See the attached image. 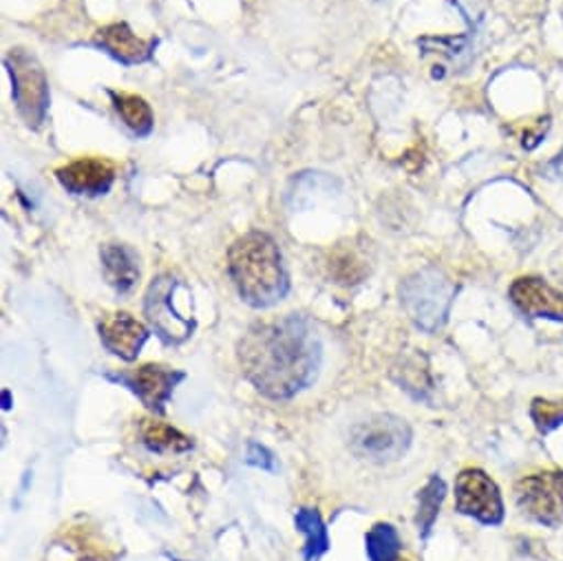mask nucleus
I'll use <instances>...</instances> for the list:
<instances>
[{
  "label": "nucleus",
  "mask_w": 563,
  "mask_h": 561,
  "mask_svg": "<svg viewBox=\"0 0 563 561\" xmlns=\"http://www.w3.org/2000/svg\"><path fill=\"white\" fill-rule=\"evenodd\" d=\"M515 308L530 319L563 321V293L537 276H521L508 290Z\"/></svg>",
  "instance_id": "9"
},
{
  "label": "nucleus",
  "mask_w": 563,
  "mask_h": 561,
  "mask_svg": "<svg viewBox=\"0 0 563 561\" xmlns=\"http://www.w3.org/2000/svg\"><path fill=\"white\" fill-rule=\"evenodd\" d=\"M369 265L367 256L350 241L339 243L330 252V274L336 278V284L341 286H354L361 284V280L367 276Z\"/></svg>",
  "instance_id": "15"
},
{
  "label": "nucleus",
  "mask_w": 563,
  "mask_h": 561,
  "mask_svg": "<svg viewBox=\"0 0 563 561\" xmlns=\"http://www.w3.org/2000/svg\"><path fill=\"white\" fill-rule=\"evenodd\" d=\"M455 288L435 267H424L411 274L400 286V299L407 315L424 332H438L449 317Z\"/></svg>",
  "instance_id": "3"
},
{
  "label": "nucleus",
  "mask_w": 563,
  "mask_h": 561,
  "mask_svg": "<svg viewBox=\"0 0 563 561\" xmlns=\"http://www.w3.org/2000/svg\"><path fill=\"white\" fill-rule=\"evenodd\" d=\"M548 170L556 177V179H561L563 182V148H561V153L548 164Z\"/></svg>",
  "instance_id": "24"
},
{
  "label": "nucleus",
  "mask_w": 563,
  "mask_h": 561,
  "mask_svg": "<svg viewBox=\"0 0 563 561\" xmlns=\"http://www.w3.org/2000/svg\"><path fill=\"white\" fill-rule=\"evenodd\" d=\"M111 98L120 118L133 133L148 135L153 131V111L144 98L133 94H111Z\"/></svg>",
  "instance_id": "18"
},
{
  "label": "nucleus",
  "mask_w": 563,
  "mask_h": 561,
  "mask_svg": "<svg viewBox=\"0 0 563 561\" xmlns=\"http://www.w3.org/2000/svg\"><path fill=\"white\" fill-rule=\"evenodd\" d=\"M530 416L541 433L552 431L554 427L563 425V403H550V400H534L530 407Z\"/></svg>",
  "instance_id": "21"
},
{
  "label": "nucleus",
  "mask_w": 563,
  "mask_h": 561,
  "mask_svg": "<svg viewBox=\"0 0 563 561\" xmlns=\"http://www.w3.org/2000/svg\"><path fill=\"white\" fill-rule=\"evenodd\" d=\"M140 436L142 442L157 453H181L192 449V440L188 436L159 420H142Z\"/></svg>",
  "instance_id": "16"
},
{
  "label": "nucleus",
  "mask_w": 563,
  "mask_h": 561,
  "mask_svg": "<svg viewBox=\"0 0 563 561\" xmlns=\"http://www.w3.org/2000/svg\"><path fill=\"white\" fill-rule=\"evenodd\" d=\"M3 409H5V411H10V409H12V394H10L8 389L3 392Z\"/></svg>",
  "instance_id": "25"
},
{
  "label": "nucleus",
  "mask_w": 563,
  "mask_h": 561,
  "mask_svg": "<svg viewBox=\"0 0 563 561\" xmlns=\"http://www.w3.org/2000/svg\"><path fill=\"white\" fill-rule=\"evenodd\" d=\"M228 267L241 299L252 308L276 306L288 295V274L280 252L265 232L239 237L228 252Z\"/></svg>",
  "instance_id": "2"
},
{
  "label": "nucleus",
  "mask_w": 563,
  "mask_h": 561,
  "mask_svg": "<svg viewBox=\"0 0 563 561\" xmlns=\"http://www.w3.org/2000/svg\"><path fill=\"white\" fill-rule=\"evenodd\" d=\"M58 182L74 195L98 197L109 193L115 182V166L109 160L98 157H82L76 160L56 173Z\"/></svg>",
  "instance_id": "10"
},
{
  "label": "nucleus",
  "mask_w": 563,
  "mask_h": 561,
  "mask_svg": "<svg viewBox=\"0 0 563 561\" xmlns=\"http://www.w3.org/2000/svg\"><path fill=\"white\" fill-rule=\"evenodd\" d=\"M96 45L102 47L107 54H111L115 61L124 65H140L151 58L155 50V41L137 38L129 25L115 23L107 25L96 34Z\"/></svg>",
  "instance_id": "13"
},
{
  "label": "nucleus",
  "mask_w": 563,
  "mask_h": 561,
  "mask_svg": "<svg viewBox=\"0 0 563 561\" xmlns=\"http://www.w3.org/2000/svg\"><path fill=\"white\" fill-rule=\"evenodd\" d=\"M100 339L111 354L120 356L122 361H135L148 339V330L131 315L115 312L102 319Z\"/></svg>",
  "instance_id": "12"
},
{
  "label": "nucleus",
  "mask_w": 563,
  "mask_h": 561,
  "mask_svg": "<svg viewBox=\"0 0 563 561\" xmlns=\"http://www.w3.org/2000/svg\"><path fill=\"white\" fill-rule=\"evenodd\" d=\"M177 288L179 284L170 274H159L157 278H153V284L148 286L144 297V312L148 323L155 328L162 341L170 345L184 343L195 330V321L181 317L173 304Z\"/></svg>",
  "instance_id": "6"
},
{
  "label": "nucleus",
  "mask_w": 563,
  "mask_h": 561,
  "mask_svg": "<svg viewBox=\"0 0 563 561\" xmlns=\"http://www.w3.org/2000/svg\"><path fill=\"white\" fill-rule=\"evenodd\" d=\"M239 363L263 396L286 400L317 381L321 343L306 319L288 315L252 326L239 343Z\"/></svg>",
  "instance_id": "1"
},
{
  "label": "nucleus",
  "mask_w": 563,
  "mask_h": 561,
  "mask_svg": "<svg viewBox=\"0 0 563 561\" xmlns=\"http://www.w3.org/2000/svg\"><path fill=\"white\" fill-rule=\"evenodd\" d=\"M398 561H402V559H398Z\"/></svg>",
  "instance_id": "26"
},
{
  "label": "nucleus",
  "mask_w": 563,
  "mask_h": 561,
  "mask_svg": "<svg viewBox=\"0 0 563 561\" xmlns=\"http://www.w3.org/2000/svg\"><path fill=\"white\" fill-rule=\"evenodd\" d=\"M350 444L356 455L374 462H391L402 458L411 444V429L402 418L378 414L352 429Z\"/></svg>",
  "instance_id": "5"
},
{
  "label": "nucleus",
  "mask_w": 563,
  "mask_h": 561,
  "mask_svg": "<svg viewBox=\"0 0 563 561\" xmlns=\"http://www.w3.org/2000/svg\"><path fill=\"white\" fill-rule=\"evenodd\" d=\"M367 554L372 561H398L400 537L391 524H376L367 532Z\"/></svg>",
  "instance_id": "20"
},
{
  "label": "nucleus",
  "mask_w": 563,
  "mask_h": 561,
  "mask_svg": "<svg viewBox=\"0 0 563 561\" xmlns=\"http://www.w3.org/2000/svg\"><path fill=\"white\" fill-rule=\"evenodd\" d=\"M12 76V96L30 127H41L49 107V82L41 63L25 50H12L5 58Z\"/></svg>",
  "instance_id": "4"
},
{
  "label": "nucleus",
  "mask_w": 563,
  "mask_h": 561,
  "mask_svg": "<svg viewBox=\"0 0 563 561\" xmlns=\"http://www.w3.org/2000/svg\"><path fill=\"white\" fill-rule=\"evenodd\" d=\"M295 521H297V528L306 535V548H303L306 561H319V557L330 550L328 528H325L319 510L299 508Z\"/></svg>",
  "instance_id": "17"
},
{
  "label": "nucleus",
  "mask_w": 563,
  "mask_h": 561,
  "mask_svg": "<svg viewBox=\"0 0 563 561\" xmlns=\"http://www.w3.org/2000/svg\"><path fill=\"white\" fill-rule=\"evenodd\" d=\"M118 381L126 383L151 411L162 414L175 385L184 381V374L166 370L162 365H142L131 374L118 376Z\"/></svg>",
  "instance_id": "11"
},
{
  "label": "nucleus",
  "mask_w": 563,
  "mask_h": 561,
  "mask_svg": "<svg viewBox=\"0 0 563 561\" xmlns=\"http://www.w3.org/2000/svg\"><path fill=\"white\" fill-rule=\"evenodd\" d=\"M444 493H446V486H444V482L438 475L431 477L429 484L420 491V506H418L416 524H418V530H420L422 537H427L431 532V528L435 524V517L440 513Z\"/></svg>",
  "instance_id": "19"
},
{
  "label": "nucleus",
  "mask_w": 563,
  "mask_h": 561,
  "mask_svg": "<svg viewBox=\"0 0 563 561\" xmlns=\"http://www.w3.org/2000/svg\"><path fill=\"white\" fill-rule=\"evenodd\" d=\"M455 506L462 515L475 517L482 524H499L504 502L497 484L479 469H466L455 482Z\"/></svg>",
  "instance_id": "8"
},
{
  "label": "nucleus",
  "mask_w": 563,
  "mask_h": 561,
  "mask_svg": "<svg viewBox=\"0 0 563 561\" xmlns=\"http://www.w3.org/2000/svg\"><path fill=\"white\" fill-rule=\"evenodd\" d=\"M548 127H550V118H539V120H532V122H526L519 131V140H521V146L523 148H534L548 133Z\"/></svg>",
  "instance_id": "23"
},
{
  "label": "nucleus",
  "mask_w": 563,
  "mask_h": 561,
  "mask_svg": "<svg viewBox=\"0 0 563 561\" xmlns=\"http://www.w3.org/2000/svg\"><path fill=\"white\" fill-rule=\"evenodd\" d=\"M245 462L250 466H256V469H263V471H269V473H276L278 471V464H276V458L269 449H265L263 444L258 442H247V451H245Z\"/></svg>",
  "instance_id": "22"
},
{
  "label": "nucleus",
  "mask_w": 563,
  "mask_h": 561,
  "mask_svg": "<svg viewBox=\"0 0 563 561\" xmlns=\"http://www.w3.org/2000/svg\"><path fill=\"white\" fill-rule=\"evenodd\" d=\"M519 508L548 526L563 521V473L545 471L521 477L515 486Z\"/></svg>",
  "instance_id": "7"
},
{
  "label": "nucleus",
  "mask_w": 563,
  "mask_h": 561,
  "mask_svg": "<svg viewBox=\"0 0 563 561\" xmlns=\"http://www.w3.org/2000/svg\"><path fill=\"white\" fill-rule=\"evenodd\" d=\"M100 256H102V267H104L109 286L120 295L131 293L140 278V265H137L135 252L120 243H107Z\"/></svg>",
  "instance_id": "14"
}]
</instances>
